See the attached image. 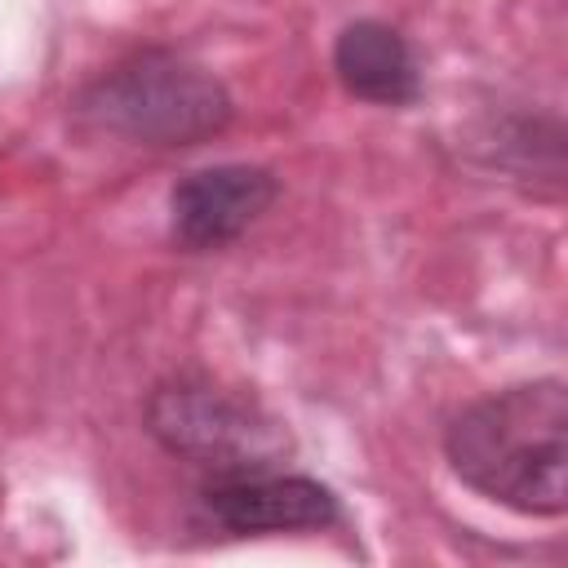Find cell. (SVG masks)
<instances>
[{"mask_svg":"<svg viewBox=\"0 0 568 568\" xmlns=\"http://www.w3.org/2000/svg\"><path fill=\"white\" fill-rule=\"evenodd\" d=\"M204 519L226 537H275V532H324L342 524V501L328 484L280 466L204 475L195 493Z\"/></svg>","mask_w":568,"mask_h":568,"instance_id":"4","label":"cell"},{"mask_svg":"<svg viewBox=\"0 0 568 568\" xmlns=\"http://www.w3.org/2000/svg\"><path fill=\"white\" fill-rule=\"evenodd\" d=\"M280 195V178L262 164H209L169 191V235L186 253L235 244Z\"/></svg>","mask_w":568,"mask_h":568,"instance_id":"5","label":"cell"},{"mask_svg":"<svg viewBox=\"0 0 568 568\" xmlns=\"http://www.w3.org/2000/svg\"><path fill=\"white\" fill-rule=\"evenodd\" d=\"M444 457L466 488L515 515H532V519L564 515L568 510L564 377H532L470 399L444 426Z\"/></svg>","mask_w":568,"mask_h":568,"instance_id":"1","label":"cell"},{"mask_svg":"<svg viewBox=\"0 0 568 568\" xmlns=\"http://www.w3.org/2000/svg\"><path fill=\"white\" fill-rule=\"evenodd\" d=\"M142 422L169 457H182L204 475L284 466L293 453V435L275 413L209 377H164L151 386Z\"/></svg>","mask_w":568,"mask_h":568,"instance_id":"3","label":"cell"},{"mask_svg":"<svg viewBox=\"0 0 568 568\" xmlns=\"http://www.w3.org/2000/svg\"><path fill=\"white\" fill-rule=\"evenodd\" d=\"M80 115L138 146H200L235 115L226 84L173 49H138L80 93Z\"/></svg>","mask_w":568,"mask_h":568,"instance_id":"2","label":"cell"},{"mask_svg":"<svg viewBox=\"0 0 568 568\" xmlns=\"http://www.w3.org/2000/svg\"><path fill=\"white\" fill-rule=\"evenodd\" d=\"M333 71L342 89L373 106H413L422 98V67L404 31L377 18H355L333 40Z\"/></svg>","mask_w":568,"mask_h":568,"instance_id":"6","label":"cell"}]
</instances>
